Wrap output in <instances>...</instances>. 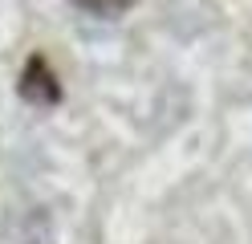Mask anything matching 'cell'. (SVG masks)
I'll return each mask as SVG.
<instances>
[{"label":"cell","mask_w":252,"mask_h":244,"mask_svg":"<svg viewBox=\"0 0 252 244\" xmlns=\"http://www.w3.org/2000/svg\"><path fill=\"white\" fill-rule=\"evenodd\" d=\"M21 98H25V102H33V106H53L57 98H61V86H57L49 61H45L41 53L29 57L25 73H21Z\"/></svg>","instance_id":"1"},{"label":"cell","mask_w":252,"mask_h":244,"mask_svg":"<svg viewBox=\"0 0 252 244\" xmlns=\"http://www.w3.org/2000/svg\"><path fill=\"white\" fill-rule=\"evenodd\" d=\"M82 12H90V16H118V12H126L134 4V0H73Z\"/></svg>","instance_id":"2"}]
</instances>
